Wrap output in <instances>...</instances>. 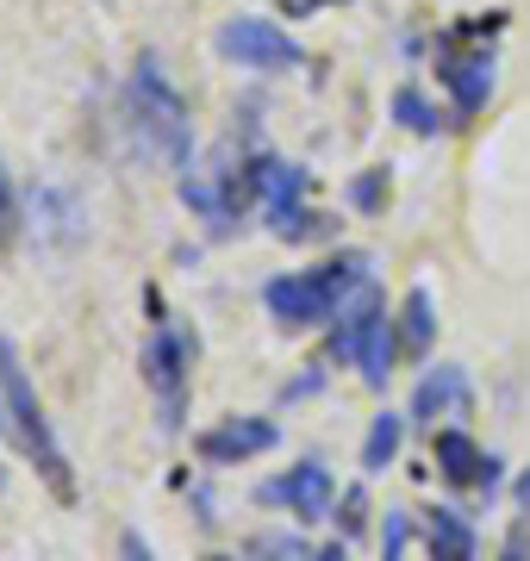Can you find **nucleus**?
Here are the masks:
<instances>
[{
    "mask_svg": "<svg viewBox=\"0 0 530 561\" xmlns=\"http://www.w3.org/2000/svg\"><path fill=\"white\" fill-rule=\"evenodd\" d=\"M125 125H131L143 157H157L163 169H187L194 119H187V101L175 94V81L163 76L157 57H138V69L125 76Z\"/></svg>",
    "mask_w": 530,
    "mask_h": 561,
    "instance_id": "obj_1",
    "label": "nucleus"
},
{
    "mask_svg": "<svg viewBox=\"0 0 530 561\" xmlns=\"http://www.w3.org/2000/svg\"><path fill=\"white\" fill-rule=\"evenodd\" d=\"M0 412H7V424H13L20 449L38 461V474L50 481V493L69 505V500H76V474H69L62 443L50 437V419H44L38 393H32V375H25V362H20V350H13V337H0Z\"/></svg>",
    "mask_w": 530,
    "mask_h": 561,
    "instance_id": "obj_2",
    "label": "nucleus"
},
{
    "mask_svg": "<svg viewBox=\"0 0 530 561\" xmlns=\"http://www.w3.org/2000/svg\"><path fill=\"white\" fill-rule=\"evenodd\" d=\"M368 280V256H356V250H344V256L319 262V268H300V275H275L263 287V306L275 312L281 324H319L331 319L337 306H344V294H356Z\"/></svg>",
    "mask_w": 530,
    "mask_h": 561,
    "instance_id": "obj_3",
    "label": "nucleus"
},
{
    "mask_svg": "<svg viewBox=\"0 0 530 561\" xmlns=\"http://www.w3.org/2000/svg\"><path fill=\"white\" fill-rule=\"evenodd\" d=\"M493 32H499V13L487 20H469L437 38V81L456 101V119H474L493 94Z\"/></svg>",
    "mask_w": 530,
    "mask_h": 561,
    "instance_id": "obj_4",
    "label": "nucleus"
},
{
    "mask_svg": "<svg viewBox=\"0 0 530 561\" xmlns=\"http://www.w3.org/2000/svg\"><path fill=\"white\" fill-rule=\"evenodd\" d=\"M250 187L263 194V213H268V225H275L281 238H312V231H325V225H319V213H307L312 175L300 169V162L256 157V162H250Z\"/></svg>",
    "mask_w": 530,
    "mask_h": 561,
    "instance_id": "obj_5",
    "label": "nucleus"
},
{
    "mask_svg": "<svg viewBox=\"0 0 530 561\" xmlns=\"http://www.w3.org/2000/svg\"><path fill=\"white\" fill-rule=\"evenodd\" d=\"M187 375H194V337L175 331V324H157L150 343H143V381L157 393V412H163V431H175L187 412Z\"/></svg>",
    "mask_w": 530,
    "mask_h": 561,
    "instance_id": "obj_6",
    "label": "nucleus"
},
{
    "mask_svg": "<svg viewBox=\"0 0 530 561\" xmlns=\"http://www.w3.org/2000/svg\"><path fill=\"white\" fill-rule=\"evenodd\" d=\"M219 50L238 69H263V76H275V69H300L307 62V50L287 38L275 20H256V13H238V20L219 25Z\"/></svg>",
    "mask_w": 530,
    "mask_h": 561,
    "instance_id": "obj_7",
    "label": "nucleus"
},
{
    "mask_svg": "<svg viewBox=\"0 0 530 561\" xmlns=\"http://www.w3.org/2000/svg\"><path fill=\"white\" fill-rule=\"evenodd\" d=\"M275 449V424L268 419H224L212 431H200V461L206 468H238V461Z\"/></svg>",
    "mask_w": 530,
    "mask_h": 561,
    "instance_id": "obj_8",
    "label": "nucleus"
},
{
    "mask_svg": "<svg viewBox=\"0 0 530 561\" xmlns=\"http://www.w3.org/2000/svg\"><path fill=\"white\" fill-rule=\"evenodd\" d=\"M430 456H437V468H443L456 486H481V493H493V486H499V461H493L487 449L469 437V431H437Z\"/></svg>",
    "mask_w": 530,
    "mask_h": 561,
    "instance_id": "obj_9",
    "label": "nucleus"
},
{
    "mask_svg": "<svg viewBox=\"0 0 530 561\" xmlns=\"http://www.w3.org/2000/svg\"><path fill=\"white\" fill-rule=\"evenodd\" d=\"M263 500H281L293 518H325L331 512V468L325 461H300V468H287L281 481L263 486Z\"/></svg>",
    "mask_w": 530,
    "mask_h": 561,
    "instance_id": "obj_10",
    "label": "nucleus"
},
{
    "mask_svg": "<svg viewBox=\"0 0 530 561\" xmlns=\"http://www.w3.org/2000/svg\"><path fill=\"white\" fill-rule=\"evenodd\" d=\"M393 350H400V337H393V319H388V306L368 319V331H362V350H356V368H362V387H388V375H393Z\"/></svg>",
    "mask_w": 530,
    "mask_h": 561,
    "instance_id": "obj_11",
    "label": "nucleus"
},
{
    "mask_svg": "<svg viewBox=\"0 0 530 561\" xmlns=\"http://www.w3.org/2000/svg\"><path fill=\"white\" fill-rule=\"evenodd\" d=\"M425 549H430V561H474L469 518H462V512H449V505L425 512Z\"/></svg>",
    "mask_w": 530,
    "mask_h": 561,
    "instance_id": "obj_12",
    "label": "nucleus"
},
{
    "mask_svg": "<svg viewBox=\"0 0 530 561\" xmlns=\"http://www.w3.org/2000/svg\"><path fill=\"white\" fill-rule=\"evenodd\" d=\"M462 400H469V381H462V368H437V375H425V381H418V393H412V419L437 424L443 412H456Z\"/></svg>",
    "mask_w": 530,
    "mask_h": 561,
    "instance_id": "obj_13",
    "label": "nucleus"
},
{
    "mask_svg": "<svg viewBox=\"0 0 530 561\" xmlns=\"http://www.w3.org/2000/svg\"><path fill=\"white\" fill-rule=\"evenodd\" d=\"M430 331H437V312H430V294H425V287H412V294H406V306H400V350L425 362V350H430Z\"/></svg>",
    "mask_w": 530,
    "mask_h": 561,
    "instance_id": "obj_14",
    "label": "nucleus"
},
{
    "mask_svg": "<svg viewBox=\"0 0 530 561\" xmlns=\"http://www.w3.org/2000/svg\"><path fill=\"white\" fill-rule=\"evenodd\" d=\"M381 294H362V300L349 306V312H337V337H331V356L337 362H356V350H362V331H368V319L381 312Z\"/></svg>",
    "mask_w": 530,
    "mask_h": 561,
    "instance_id": "obj_15",
    "label": "nucleus"
},
{
    "mask_svg": "<svg viewBox=\"0 0 530 561\" xmlns=\"http://www.w3.org/2000/svg\"><path fill=\"white\" fill-rule=\"evenodd\" d=\"M400 437H406V419H400V412H381V419L368 424V443H362V468L368 474H381V468L400 456Z\"/></svg>",
    "mask_w": 530,
    "mask_h": 561,
    "instance_id": "obj_16",
    "label": "nucleus"
},
{
    "mask_svg": "<svg viewBox=\"0 0 530 561\" xmlns=\"http://www.w3.org/2000/svg\"><path fill=\"white\" fill-rule=\"evenodd\" d=\"M393 119L406 125V131H418V138H437V131L449 125L443 113H437V106L418 94V88H400V94H393Z\"/></svg>",
    "mask_w": 530,
    "mask_h": 561,
    "instance_id": "obj_17",
    "label": "nucleus"
},
{
    "mask_svg": "<svg viewBox=\"0 0 530 561\" xmlns=\"http://www.w3.org/2000/svg\"><path fill=\"white\" fill-rule=\"evenodd\" d=\"M406 537H412L406 512H388V537H381V561H406Z\"/></svg>",
    "mask_w": 530,
    "mask_h": 561,
    "instance_id": "obj_18",
    "label": "nucleus"
},
{
    "mask_svg": "<svg viewBox=\"0 0 530 561\" xmlns=\"http://www.w3.org/2000/svg\"><path fill=\"white\" fill-rule=\"evenodd\" d=\"M381 187H388V169H368V175L349 187V201L362 206V213H375V206H381Z\"/></svg>",
    "mask_w": 530,
    "mask_h": 561,
    "instance_id": "obj_19",
    "label": "nucleus"
},
{
    "mask_svg": "<svg viewBox=\"0 0 530 561\" xmlns=\"http://www.w3.org/2000/svg\"><path fill=\"white\" fill-rule=\"evenodd\" d=\"M20 231V201H13V181H7V162H0V243Z\"/></svg>",
    "mask_w": 530,
    "mask_h": 561,
    "instance_id": "obj_20",
    "label": "nucleus"
},
{
    "mask_svg": "<svg viewBox=\"0 0 530 561\" xmlns=\"http://www.w3.org/2000/svg\"><path fill=\"white\" fill-rule=\"evenodd\" d=\"M119 561H157V549H150L138 530H125V537H119Z\"/></svg>",
    "mask_w": 530,
    "mask_h": 561,
    "instance_id": "obj_21",
    "label": "nucleus"
},
{
    "mask_svg": "<svg viewBox=\"0 0 530 561\" xmlns=\"http://www.w3.org/2000/svg\"><path fill=\"white\" fill-rule=\"evenodd\" d=\"M356 524H362V493L349 486V493H344V530H356Z\"/></svg>",
    "mask_w": 530,
    "mask_h": 561,
    "instance_id": "obj_22",
    "label": "nucleus"
},
{
    "mask_svg": "<svg viewBox=\"0 0 530 561\" xmlns=\"http://www.w3.org/2000/svg\"><path fill=\"white\" fill-rule=\"evenodd\" d=\"M312 561H349V556L337 549V542H325V549H312Z\"/></svg>",
    "mask_w": 530,
    "mask_h": 561,
    "instance_id": "obj_23",
    "label": "nucleus"
},
{
    "mask_svg": "<svg viewBox=\"0 0 530 561\" xmlns=\"http://www.w3.org/2000/svg\"><path fill=\"white\" fill-rule=\"evenodd\" d=\"M518 505H525V512H530V468H525V474H518Z\"/></svg>",
    "mask_w": 530,
    "mask_h": 561,
    "instance_id": "obj_24",
    "label": "nucleus"
},
{
    "mask_svg": "<svg viewBox=\"0 0 530 561\" xmlns=\"http://www.w3.org/2000/svg\"><path fill=\"white\" fill-rule=\"evenodd\" d=\"M300 7H319V0H287V13H300Z\"/></svg>",
    "mask_w": 530,
    "mask_h": 561,
    "instance_id": "obj_25",
    "label": "nucleus"
},
{
    "mask_svg": "<svg viewBox=\"0 0 530 561\" xmlns=\"http://www.w3.org/2000/svg\"><path fill=\"white\" fill-rule=\"evenodd\" d=\"M212 561H224V556H212Z\"/></svg>",
    "mask_w": 530,
    "mask_h": 561,
    "instance_id": "obj_26",
    "label": "nucleus"
}]
</instances>
